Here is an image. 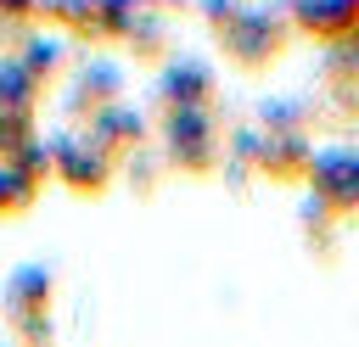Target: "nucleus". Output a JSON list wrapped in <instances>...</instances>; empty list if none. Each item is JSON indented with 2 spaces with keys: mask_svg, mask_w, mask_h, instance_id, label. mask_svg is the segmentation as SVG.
Instances as JSON below:
<instances>
[{
  "mask_svg": "<svg viewBox=\"0 0 359 347\" xmlns=\"http://www.w3.org/2000/svg\"><path fill=\"white\" fill-rule=\"evenodd\" d=\"M309 190H314L337 218L359 213V146H325V151H314V162H309Z\"/></svg>",
  "mask_w": 359,
  "mask_h": 347,
  "instance_id": "1",
  "label": "nucleus"
},
{
  "mask_svg": "<svg viewBox=\"0 0 359 347\" xmlns=\"http://www.w3.org/2000/svg\"><path fill=\"white\" fill-rule=\"evenodd\" d=\"M286 34H292V22L275 17V11H236V28L219 22V39H224V50H230L241 67H264V62H275L280 45H286Z\"/></svg>",
  "mask_w": 359,
  "mask_h": 347,
  "instance_id": "2",
  "label": "nucleus"
},
{
  "mask_svg": "<svg viewBox=\"0 0 359 347\" xmlns=\"http://www.w3.org/2000/svg\"><path fill=\"white\" fill-rule=\"evenodd\" d=\"M168 157L185 174H208L219 162V129L208 118V106H180L168 112Z\"/></svg>",
  "mask_w": 359,
  "mask_h": 347,
  "instance_id": "3",
  "label": "nucleus"
},
{
  "mask_svg": "<svg viewBox=\"0 0 359 347\" xmlns=\"http://www.w3.org/2000/svg\"><path fill=\"white\" fill-rule=\"evenodd\" d=\"M252 151H258V168L275 179V185H292V179H309V162H314V151H309V140L303 134H258L252 140Z\"/></svg>",
  "mask_w": 359,
  "mask_h": 347,
  "instance_id": "4",
  "label": "nucleus"
},
{
  "mask_svg": "<svg viewBox=\"0 0 359 347\" xmlns=\"http://www.w3.org/2000/svg\"><path fill=\"white\" fill-rule=\"evenodd\" d=\"M56 174L79 190V196H101L107 179H112V162L101 146H79V140H62L56 146Z\"/></svg>",
  "mask_w": 359,
  "mask_h": 347,
  "instance_id": "5",
  "label": "nucleus"
},
{
  "mask_svg": "<svg viewBox=\"0 0 359 347\" xmlns=\"http://www.w3.org/2000/svg\"><path fill=\"white\" fill-rule=\"evenodd\" d=\"M292 28H303L314 39H337V34L359 28V0H303L292 11Z\"/></svg>",
  "mask_w": 359,
  "mask_h": 347,
  "instance_id": "6",
  "label": "nucleus"
},
{
  "mask_svg": "<svg viewBox=\"0 0 359 347\" xmlns=\"http://www.w3.org/2000/svg\"><path fill=\"white\" fill-rule=\"evenodd\" d=\"M213 101V73L196 67V62H174L163 73V106L180 112V106H208Z\"/></svg>",
  "mask_w": 359,
  "mask_h": 347,
  "instance_id": "7",
  "label": "nucleus"
},
{
  "mask_svg": "<svg viewBox=\"0 0 359 347\" xmlns=\"http://www.w3.org/2000/svg\"><path fill=\"white\" fill-rule=\"evenodd\" d=\"M325 67H331V78H348V84H359V28H348V34H337V39H325Z\"/></svg>",
  "mask_w": 359,
  "mask_h": 347,
  "instance_id": "8",
  "label": "nucleus"
}]
</instances>
